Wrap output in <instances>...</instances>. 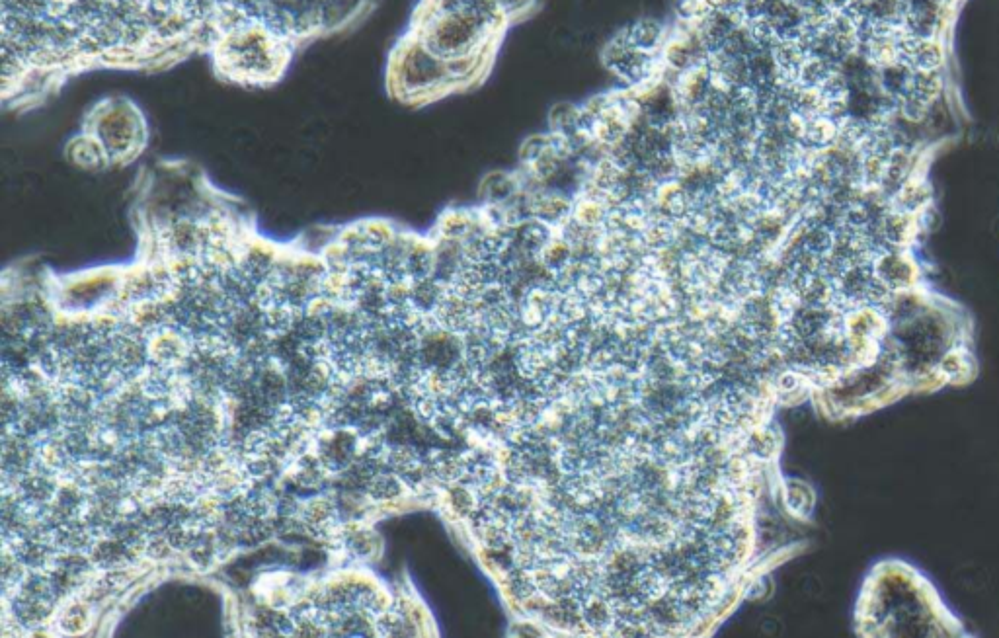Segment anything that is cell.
Masks as SVG:
<instances>
[{
    "label": "cell",
    "instance_id": "6da1fadb",
    "mask_svg": "<svg viewBox=\"0 0 999 638\" xmlns=\"http://www.w3.org/2000/svg\"><path fill=\"white\" fill-rule=\"evenodd\" d=\"M400 84L402 90L410 96H426L445 86H451L447 63L436 53H432L422 41H416L402 59Z\"/></svg>",
    "mask_w": 999,
    "mask_h": 638
},
{
    "label": "cell",
    "instance_id": "3957f363",
    "mask_svg": "<svg viewBox=\"0 0 999 638\" xmlns=\"http://www.w3.org/2000/svg\"><path fill=\"white\" fill-rule=\"evenodd\" d=\"M356 453H358V439L344 430L336 432L332 438L324 439L320 443V461L324 463V467H332L334 471L348 467Z\"/></svg>",
    "mask_w": 999,
    "mask_h": 638
},
{
    "label": "cell",
    "instance_id": "8992f818",
    "mask_svg": "<svg viewBox=\"0 0 999 638\" xmlns=\"http://www.w3.org/2000/svg\"><path fill=\"white\" fill-rule=\"evenodd\" d=\"M88 623V609L82 605V603H75L71 605L63 617H61V625L69 631V633H79Z\"/></svg>",
    "mask_w": 999,
    "mask_h": 638
},
{
    "label": "cell",
    "instance_id": "5b68a950",
    "mask_svg": "<svg viewBox=\"0 0 999 638\" xmlns=\"http://www.w3.org/2000/svg\"><path fill=\"white\" fill-rule=\"evenodd\" d=\"M367 492L377 500H389L400 492L399 480L391 475H375L367 482Z\"/></svg>",
    "mask_w": 999,
    "mask_h": 638
},
{
    "label": "cell",
    "instance_id": "277c9868",
    "mask_svg": "<svg viewBox=\"0 0 999 638\" xmlns=\"http://www.w3.org/2000/svg\"><path fill=\"white\" fill-rule=\"evenodd\" d=\"M518 188H520L518 180L512 174H506L502 170H496V172L488 174L484 178V182H482L484 196L492 201L494 205L514 198V194L518 192Z\"/></svg>",
    "mask_w": 999,
    "mask_h": 638
},
{
    "label": "cell",
    "instance_id": "7a4b0ae2",
    "mask_svg": "<svg viewBox=\"0 0 999 638\" xmlns=\"http://www.w3.org/2000/svg\"><path fill=\"white\" fill-rule=\"evenodd\" d=\"M623 36L640 51L658 55L666 47V28L656 18H642L623 30Z\"/></svg>",
    "mask_w": 999,
    "mask_h": 638
},
{
    "label": "cell",
    "instance_id": "52a82bcc",
    "mask_svg": "<svg viewBox=\"0 0 999 638\" xmlns=\"http://www.w3.org/2000/svg\"><path fill=\"white\" fill-rule=\"evenodd\" d=\"M498 4V8L502 10V14L510 20H516L520 16H525L537 0H494Z\"/></svg>",
    "mask_w": 999,
    "mask_h": 638
}]
</instances>
